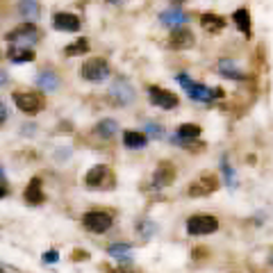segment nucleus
I'll use <instances>...</instances> for the list:
<instances>
[{
	"instance_id": "nucleus-34",
	"label": "nucleus",
	"mask_w": 273,
	"mask_h": 273,
	"mask_svg": "<svg viewBox=\"0 0 273 273\" xmlns=\"http://www.w3.org/2000/svg\"><path fill=\"white\" fill-rule=\"evenodd\" d=\"M7 118H9V109H7V105L2 100H0V128L7 123Z\"/></svg>"
},
{
	"instance_id": "nucleus-19",
	"label": "nucleus",
	"mask_w": 273,
	"mask_h": 273,
	"mask_svg": "<svg viewBox=\"0 0 273 273\" xmlns=\"http://www.w3.org/2000/svg\"><path fill=\"white\" fill-rule=\"evenodd\" d=\"M34 85L41 91H57L59 89V78L53 71H39L37 78H34Z\"/></svg>"
},
{
	"instance_id": "nucleus-21",
	"label": "nucleus",
	"mask_w": 273,
	"mask_h": 273,
	"mask_svg": "<svg viewBox=\"0 0 273 273\" xmlns=\"http://www.w3.org/2000/svg\"><path fill=\"white\" fill-rule=\"evenodd\" d=\"M123 146L130 150H141L148 146V137L144 132H137V130H125L123 132Z\"/></svg>"
},
{
	"instance_id": "nucleus-16",
	"label": "nucleus",
	"mask_w": 273,
	"mask_h": 273,
	"mask_svg": "<svg viewBox=\"0 0 273 273\" xmlns=\"http://www.w3.org/2000/svg\"><path fill=\"white\" fill-rule=\"evenodd\" d=\"M187 21H189V16L180 9V7H169V9H164L160 14V23L166 27H180Z\"/></svg>"
},
{
	"instance_id": "nucleus-2",
	"label": "nucleus",
	"mask_w": 273,
	"mask_h": 273,
	"mask_svg": "<svg viewBox=\"0 0 273 273\" xmlns=\"http://www.w3.org/2000/svg\"><path fill=\"white\" fill-rule=\"evenodd\" d=\"M5 39L9 43H14V46H21V48H32L34 43L39 41V27L34 25V21H25L18 27L9 30L5 34Z\"/></svg>"
},
{
	"instance_id": "nucleus-27",
	"label": "nucleus",
	"mask_w": 273,
	"mask_h": 273,
	"mask_svg": "<svg viewBox=\"0 0 273 273\" xmlns=\"http://www.w3.org/2000/svg\"><path fill=\"white\" fill-rule=\"evenodd\" d=\"M221 173H223V178H225V184L230 189H237V176H235V171H232V166L228 164V160L221 162Z\"/></svg>"
},
{
	"instance_id": "nucleus-8",
	"label": "nucleus",
	"mask_w": 273,
	"mask_h": 273,
	"mask_svg": "<svg viewBox=\"0 0 273 273\" xmlns=\"http://www.w3.org/2000/svg\"><path fill=\"white\" fill-rule=\"evenodd\" d=\"M219 230V219L212 214H193L187 219V232L193 237L212 235Z\"/></svg>"
},
{
	"instance_id": "nucleus-17",
	"label": "nucleus",
	"mask_w": 273,
	"mask_h": 273,
	"mask_svg": "<svg viewBox=\"0 0 273 273\" xmlns=\"http://www.w3.org/2000/svg\"><path fill=\"white\" fill-rule=\"evenodd\" d=\"M16 11L25 21H37L41 16V5H39V0H18Z\"/></svg>"
},
{
	"instance_id": "nucleus-1",
	"label": "nucleus",
	"mask_w": 273,
	"mask_h": 273,
	"mask_svg": "<svg viewBox=\"0 0 273 273\" xmlns=\"http://www.w3.org/2000/svg\"><path fill=\"white\" fill-rule=\"evenodd\" d=\"M178 82L182 85V89L187 91V96L193 98V100H198V102H212L216 100V98H223L225 96V91L221 89V87H214V89H209V87L200 85V82H193L189 75H178Z\"/></svg>"
},
{
	"instance_id": "nucleus-26",
	"label": "nucleus",
	"mask_w": 273,
	"mask_h": 273,
	"mask_svg": "<svg viewBox=\"0 0 273 273\" xmlns=\"http://www.w3.org/2000/svg\"><path fill=\"white\" fill-rule=\"evenodd\" d=\"M85 53H89V43H87L85 37L75 39L73 43H69V46L64 48V55H66V57H78V55H85Z\"/></svg>"
},
{
	"instance_id": "nucleus-33",
	"label": "nucleus",
	"mask_w": 273,
	"mask_h": 273,
	"mask_svg": "<svg viewBox=\"0 0 273 273\" xmlns=\"http://www.w3.org/2000/svg\"><path fill=\"white\" fill-rule=\"evenodd\" d=\"M207 255H209V251H207L205 246H196V248L191 251V257H193V260H203V257H207Z\"/></svg>"
},
{
	"instance_id": "nucleus-9",
	"label": "nucleus",
	"mask_w": 273,
	"mask_h": 273,
	"mask_svg": "<svg viewBox=\"0 0 273 273\" xmlns=\"http://www.w3.org/2000/svg\"><path fill=\"white\" fill-rule=\"evenodd\" d=\"M148 98L150 102L160 109H176L180 105V98L169 89H162V87H150L148 89Z\"/></svg>"
},
{
	"instance_id": "nucleus-7",
	"label": "nucleus",
	"mask_w": 273,
	"mask_h": 273,
	"mask_svg": "<svg viewBox=\"0 0 273 273\" xmlns=\"http://www.w3.org/2000/svg\"><path fill=\"white\" fill-rule=\"evenodd\" d=\"M82 225H85V230L93 232V235H102L114 225V219L112 214L102 212V209H91V212H87L82 216Z\"/></svg>"
},
{
	"instance_id": "nucleus-12",
	"label": "nucleus",
	"mask_w": 273,
	"mask_h": 273,
	"mask_svg": "<svg viewBox=\"0 0 273 273\" xmlns=\"http://www.w3.org/2000/svg\"><path fill=\"white\" fill-rule=\"evenodd\" d=\"M176 176H178V171L171 162H160V166L153 173V189L171 187L173 182H176Z\"/></svg>"
},
{
	"instance_id": "nucleus-18",
	"label": "nucleus",
	"mask_w": 273,
	"mask_h": 273,
	"mask_svg": "<svg viewBox=\"0 0 273 273\" xmlns=\"http://www.w3.org/2000/svg\"><path fill=\"white\" fill-rule=\"evenodd\" d=\"M232 21H235L237 30H239L244 37L251 39V34H253V23H251V11H248L246 7H239V9L232 14Z\"/></svg>"
},
{
	"instance_id": "nucleus-15",
	"label": "nucleus",
	"mask_w": 273,
	"mask_h": 273,
	"mask_svg": "<svg viewBox=\"0 0 273 273\" xmlns=\"http://www.w3.org/2000/svg\"><path fill=\"white\" fill-rule=\"evenodd\" d=\"M23 200H25L27 205H41L43 200H46L41 178H32V180H30V184H27L25 191H23Z\"/></svg>"
},
{
	"instance_id": "nucleus-39",
	"label": "nucleus",
	"mask_w": 273,
	"mask_h": 273,
	"mask_svg": "<svg viewBox=\"0 0 273 273\" xmlns=\"http://www.w3.org/2000/svg\"><path fill=\"white\" fill-rule=\"evenodd\" d=\"M0 273H5V271H2V269H0Z\"/></svg>"
},
{
	"instance_id": "nucleus-30",
	"label": "nucleus",
	"mask_w": 273,
	"mask_h": 273,
	"mask_svg": "<svg viewBox=\"0 0 273 273\" xmlns=\"http://www.w3.org/2000/svg\"><path fill=\"white\" fill-rule=\"evenodd\" d=\"M41 260H43V264H55V262H59V253L55 248H50V251L43 253Z\"/></svg>"
},
{
	"instance_id": "nucleus-28",
	"label": "nucleus",
	"mask_w": 273,
	"mask_h": 273,
	"mask_svg": "<svg viewBox=\"0 0 273 273\" xmlns=\"http://www.w3.org/2000/svg\"><path fill=\"white\" fill-rule=\"evenodd\" d=\"M137 230L141 232V237H144V239H150V237L155 235L157 225L153 223V221H150V219H141L139 223H137Z\"/></svg>"
},
{
	"instance_id": "nucleus-36",
	"label": "nucleus",
	"mask_w": 273,
	"mask_h": 273,
	"mask_svg": "<svg viewBox=\"0 0 273 273\" xmlns=\"http://www.w3.org/2000/svg\"><path fill=\"white\" fill-rule=\"evenodd\" d=\"M109 273H134V271H130V269H114V271H109Z\"/></svg>"
},
{
	"instance_id": "nucleus-22",
	"label": "nucleus",
	"mask_w": 273,
	"mask_h": 273,
	"mask_svg": "<svg viewBox=\"0 0 273 273\" xmlns=\"http://www.w3.org/2000/svg\"><path fill=\"white\" fill-rule=\"evenodd\" d=\"M7 57H9V62H14V64H25V62H34V50L32 48H21V46H11L9 50H7Z\"/></svg>"
},
{
	"instance_id": "nucleus-3",
	"label": "nucleus",
	"mask_w": 273,
	"mask_h": 273,
	"mask_svg": "<svg viewBox=\"0 0 273 273\" xmlns=\"http://www.w3.org/2000/svg\"><path fill=\"white\" fill-rule=\"evenodd\" d=\"M134 98H137V91H134L132 82L125 75H118L112 82V87H109V100L114 105H118V107H128V105L134 102Z\"/></svg>"
},
{
	"instance_id": "nucleus-32",
	"label": "nucleus",
	"mask_w": 273,
	"mask_h": 273,
	"mask_svg": "<svg viewBox=\"0 0 273 273\" xmlns=\"http://www.w3.org/2000/svg\"><path fill=\"white\" fill-rule=\"evenodd\" d=\"M71 260H73V262H87V260H89V253L80 251V248H75L73 255H71Z\"/></svg>"
},
{
	"instance_id": "nucleus-11",
	"label": "nucleus",
	"mask_w": 273,
	"mask_h": 273,
	"mask_svg": "<svg viewBox=\"0 0 273 273\" xmlns=\"http://www.w3.org/2000/svg\"><path fill=\"white\" fill-rule=\"evenodd\" d=\"M196 43V37L189 27L180 25V27H171V37H169V46L173 50H189Z\"/></svg>"
},
{
	"instance_id": "nucleus-20",
	"label": "nucleus",
	"mask_w": 273,
	"mask_h": 273,
	"mask_svg": "<svg viewBox=\"0 0 273 273\" xmlns=\"http://www.w3.org/2000/svg\"><path fill=\"white\" fill-rule=\"evenodd\" d=\"M200 25H203L205 32L219 34L221 30L225 27V18L219 16V14H212V11H207V14H203V16H200Z\"/></svg>"
},
{
	"instance_id": "nucleus-24",
	"label": "nucleus",
	"mask_w": 273,
	"mask_h": 273,
	"mask_svg": "<svg viewBox=\"0 0 273 273\" xmlns=\"http://www.w3.org/2000/svg\"><path fill=\"white\" fill-rule=\"evenodd\" d=\"M116 132H118V123L114 118H102V121L96 123V134L100 139H112Z\"/></svg>"
},
{
	"instance_id": "nucleus-6",
	"label": "nucleus",
	"mask_w": 273,
	"mask_h": 273,
	"mask_svg": "<svg viewBox=\"0 0 273 273\" xmlns=\"http://www.w3.org/2000/svg\"><path fill=\"white\" fill-rule=\"evenodd\" d=\"M219 187H221V182H219V178H216V173H200V176L189 184L187 193L191 198H205V196H212Z\"/></svg>"
},
{
	"instance_id": "nucleus-4",
	"label": "nucleus",
	"mask_w": 273,
	"mask_h": 273,
	"mask_svg": "<svg viewBox=\"0 0 273 273\" xmlns=\"http://www.w3.org/2000/svg\"><path fill=\"white\" fill-rule=\"evenodd\" d=\"M11 100L23 114H39L46 107V98L39 91H14Z\"/></svg>"
},
{
	"instance_id": "nucleus-37",
	"label": "nucleus",
	"mask_w": 273,
	"mask_h": 273,
	"mask_svg": "<svg viewBox=\"0 0 273 273\" xmlns=\"http://www.w3.org/2000/svg\"><path fill=\"white\" fill-rule=\"evenodd\" d=\"M173 2H176V5H180V2H184V0H173Z\"/></svg>"
},
{
	"instance_id": "nucleus-23",
	"label": "nucleus",
	"mask_w": 273,
	"mask_h": 273,
	"mask_svg": "<svg viewBox=\"0 0 273 273\" xmlns=\"http://www.w3.org/2000/svg\"><path fill=\"white\" fill-rule=\"evenodd\" d=\"M219 75H223L228 80H244L246 78V73H241L232 59H219Z\"/></svg>"
},
{
	"instance_id": "nucleus-29",
	"label": "nucleus",
	"mask_w": 273,
	"mask_h": 273,
	"mask_svg": "<svg viewBox=\"0 0 273 273\" xmlns=\"http://www.w3.org/2000/svg\"><path fill=\"white\" fill-rule=\"evenodd\" d=\"M146 137H153V139H162L164 137V128H162L160 123H146Z\"/></svg>"
},
{
	"instance_id": "nucleus-10",
	"label": "nucleus",
	"mask_w": 273,
	"mask_h": 273,
	"mask_svg": "<svg viewBox=\"0 0 273 273\" xmlns=\"http://www.w3.org/2000/svg\"><path fill=\"white\" fill-rule=\"evenodd\" d=\"M198 137H200V125H196V123H182L180 128H178V132L171 134L169 139H171V144L180 146V148H189V146L198 139Z\"/></svg>"
},
{
	"instance_id": "nucleus-13",
	"label": "nucleus",
	"mask_w": 273,
	"mask_h": 273,
	"mask_svg": "<svg viewBox=\"0 0 273 273\" xmlns=\"http://www.w3.org/2000/svg\"><path fill=\"white\" fill-rule=\"evenodd\" d=\"M105 182H112V171L105 164H98L93 169H89V173L85 176V184L89 189H102L107 187Z\"/></svg>"
},
{
	"instance_id": "nucleus-5",
	"label": "nucleus",
	"mask_w": 273,
	"mask_h": 273,
	"mask_svg": "<svg viewBox=\"0 0 273 273\" xmlns=\"http://www.w3.org/2000/svg\"><path fill=\"white\" fill-rule=\"evenodd\" d=\"M80 75L85 78L87 82H93V85H98V82H105L109 75H112V69H109L107 59H102V57H89L85 64H82Z\"/></svg>"
},
{
	"instance_id": "nucleus-35",
	"label": "nucleus",
	"mask_w": 273,
	"mask_h": 273,
	"mask_svg": "<svg viewBox=\"0 0 273 273\" xmlns=\"http://www.w3.org/2000/svg\"><path fill=\"white\" fill-rule=\"evenodd\" d=\"M7 85V73H5V69H0V87H5Z\"/></svg>"
},
{
	"instance_id": "nucleus-38",
	"label": "nucleus",
	"mask_w": 273,
	"mask_h": 273,
	"mask_svg": "<svg viewBox=\"0 0 273 273\" xmlns=\"http://www.w3.org/2000/svg\"><path fill=\"white\" fill-rule=\"evenodd\" d=\"M109 2H121V0H109Z\"/></svg>"
},
{
	"instance_id": "nucleus-31",
	"label": "nucleus",
	"mask_w": 273,
	"mask_h": 273,
	"mask_svg": "<svg viewBox=\"0 0 273 273\" xmlns=\"http://www.w3.org/2000/svg\"><path fill=\"white\" fill-rule=\"evenodd\" d=\"M7 193H9V187H7V182H5V169L0 164V198H5Z\"/></svg>"
},
{
	"instance_id": "nucleus-14",
	"label": "nucleus",
	"mask_w": 273,
	"mask_h": 273,
	"mask_svg": "<svg viewBox=\"0 0 273 273\" xmlns=\"http://www.w3.org/2000/svg\"><path fill=\"white\" fill-rule=\"evenodd\" d=\"M53 27L59 32H80L82 21L80 16H75L71 11H57L53 16Z\"/></svg>"
},
{
	"instance_id": "nucleus-25",
	"label": "nucleus",
	"mask_w": 273,
	"mask_h": 273,
	"mask_svg": "<svg viewBox=\"0 0 273 273\" xmlns=\"http://www.w3.org/2000/svg\"><path fill=\"white\" fill-rule=\"evenodd\" d=\"M130 253H132V244H123V241L112 244L107 248V255L114 257V260H121V262H130Z\"/></svg>"
}]
</instances>
